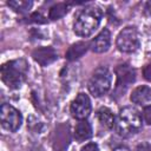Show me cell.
I'll return each mask as SVG.
<instances>
[{
  "mask_svg": "<svg viewBox=\"0 0 151 151\" xmlns=\"http://www.w3.org/2000/svg\"><path fill=\"white\" fill-rule=\"evenodd\" d=\"M103 11L97 5H90L78 12L73 22V31L79 37H90L100 25Z\"/></svg>",
  "mask_w": 151,
  "mask_h": 151,
  "instance_id": "obj_1",
  "label": "cell"
},
{
  "mask_svg": "<svg viewBox=\"0 0 151 151\" xmlns=\"http://www.w3.org/2000/svg\"><path fill=\"white\" fill-rule=\"evenodd\" d=\"M114 126L120 137H131L142 129V116L136 107L125 106L119 111Z\"/></svg>",
  "mask_w": 151,
  "mask_h": 151,
  "instance_id": "obj_2",
  "label": "cell"
},
{
  "mask_svg": "<svg viewBox=\"0 0 151 151\" xmlns=\"http://www.w3.org/2000/svg\"><path fill=\"white\" fill-rule=\"evenodd\" d=\"M27 71L28 64L25 59L9 60L1 66V79L7 87L17 90L24 84Z\"/></svg>",
  "mask_w": 151,
  "mask_h": 151,
  "instance_id": "obj_3",
  "label": "cell"
},
{
  "mask_svg": "<svg viewBox=\"0 0 151 151\" xmlns=\"http://www.w3.org/2000/svg\"><path fill=\"white\" fill-rule=\"evenodd\" d=\"M112 76L107 67H98L88 80V91L93 97H101L111 87Z\"/></svg>",
  "mask_w": 151,
  "mask_h": 151,
  "instance_id": "obj_4",
  "label": "cell"
},
{
  "mask_svg": "<svg viewBox=\"0 0 151 151\" xmlns=\"http://www.w3.org/2000/svg\"><path fill=\"white\" fill-rule=\"evenodd\" d=\"M140 45L139 34L134 27H125L123 28L116 39L117 48L123 53H133L138 50Z\"/></svg>",
  "mask_w": 151,
  "mask_h": 151,
  "instance_id": "obj_5",
  "label": "cell"
},
{
  "mask_svg": "<svg viewBox=\"0 0 151 151\" xmlns=\"http://www.w3.org/2000/svg\"><path fill=\"white\" fill-rule=\"evenodd\" d=\"M0 122L1 126L9 132H15L22 124V116L19 110L9 104H2L0 109Z\"/></svg>",
  "mask_w": 151,
  "mask_h": 151,
  "instance_id": "obj_6",
  "label": "cell"
},
{
  "mask_svg": "<svg viewBox=\"0 0 151 151\" xmlns=\"http://www.w3.org/2000/svg\"><path fill=\"white\" fill-rule=\"evenodd\" d=\"M70 111L73 118L78 120L86 119L91 113V100L87 94L78 93L70 106Z\"/></svg>",
  "mask_w": 151,
  "mask_h": 151,
  "instance_id": "obj_7",
  "label": "cell"
},
{
  "mask_svg": "<svg viewBox=\"0 0 151 151\" xmlns=\"http://www.w3.org/2000/svg\"><path fill=\"white\" fill-rule=\"evenodd\" d=\"M116 74H117V90L120 88L123 92L136 79V71L129 64L119 65L116 68Z\"/></svg>",
  "mask_w": 151,
  "mask_h": 151,
  "instance_id": "obj_8",
  "label": "cell"
},
{
  "mask_svg": "<svg viewBox=\"0 0 151 151\" xmlns=\"http://www.w3.org/2000/svg\"><path fill=\"white\" fill-rule=\"evenodd\" d=\"M32 57L35 63H38L40 66H48L50 64L54 63L58 59V54L53 47L50 46H42L33 50Z\"/></svg>",
  "mask_w": 151,
  "mask_h": 151,
  "instance_id": "obj_9",
  "label": "cell"
},
{
  "mask_svg": "<svg viewBox=\"0 0 151 151\" xmlns=\"http://www.w3.org/2000/svg\"><path fill=\"white\" fill-rule=\"evenodd\" d=\"M111 33L107 28L101 29L90 42V50L94 53H104L110 48Z\"/></svg>",
  "mask_w": 151,
  "mask_h": 151,
  "instance_id": "obj_10",
  "label": "cell"
},
{
  "mask_svg": "<svg viewBox=\"0 0 151 151\" xmlns=\"http://www.w3.org/2000/svg\"><path fill=\"white\" fill-rule=\"evenodd\" d=\"M130 99L133 104L144 105V104H146L151 100V88L146 85L138 86L132 91V93L130 96Z\"/></svg>",
  "mask_w": 151,
  "mask_h": 151,
  "instance_id": "obj_11",
  "label": "cell"
},
{
  "mask_svg": "<svg viewBox=\"0 0 151 151\" xmlns=\"http://www.w3.org/2000/svg\"><path fill=\"white\" fill-rule=\"evenodd\" d=\"M92 137V126L91 124L84 119V120H79L74 127V138L78 142H84L87 140Z\"/></svg>",
  "mask_w": 151,
  "mask_h": 151,
  "instance_id": "obj_12",
  "label": "cell"
},
{
  "mask_svg": "<svg viewBox=\"0 0 151 151\" xmlns=\"http://www.w3.org/2000/svg\"><path fill=\"white\" fill-rule=\"evenodd\" d=\"M88 47H90V44H87L85 41H78V42L71 45L66 52V59L70 61L79 59L80 57H83L86 53Z\"/></svg>",
  "mask_w": 151,
  "mask_h": 151,
  "instance_id": "obj_13",
  "label": "cell"
},
{
  "mask_svg": "<svg viewBox=\"0 0 151 151\" xmlns=\"http://www.w3.org/2000/svg\"><path fill=\"white\" fill-rule=\"evenodd\" d=\"M97 118H98L100 125L106 129H112L116 124V117H114L113 112L109 107H105V106H101L97 111Z\"/></svg>",
  "mask_w": 151,
  "mask_h": 151,
  "instance_id": "obj_14",
  "label": "cell"
},
{
  "mask_svg": "<svg viewBox=\"0 0 151 151\" xmlns=\"http://www.w3.org/2000/svg\"><path fill=\"white\" fill-rule=\"evenodd\" d=\"M67 12H68V5L65 2H58L50 8L48 18L51 20H58V19L63 18Z\"/></svg>",
  "mask_w": 151,
  "mask_h": 151,
  "instance_id": "obj_15",
  "label": "cell"
},
{
  "mask_svg": "<svg viewBox=\"0 0 151 151\" xmlns=\"http://www.w3.org/2000/svg\"><path fill=\"white\" fill-rule=\"evenodd\" d=\"M7 5L15 12V13H19V14H24V13H27L33 2L29 1V0H13V1H8Z\"/></svg>",
  "mask_w": 151,
  "mask_h": 151,
  "instance_id": "obj_16",
  "label": "cell"
},
{
  "mask_svg": "<svg viewBox=\"0 0 151 151\" xmlns=\"http://www.w3.org/2000/svg\"><path fill=\"white\" fill-rule=\"evenodd\" d=\"M143 120L145 124L151 125V105L145 106L143 110Z\"/></svg>",
  "mask_w": 151,
  "mask_h": 151,
  "instance_id": "obj_17",
  "label": "cell"
},
{
  "mask_svg": "<svg viewBox=\"0 0 151 151\" xmlns=\"http://www.w3.org/2000/svg\"><path fill=\"white\" fill-rule=\"evenodd\" d=\"M31 19H32V21H34V22H39V24H44V22H46L45 17H44L41 13H33V14L31 15Z\"/></svg>",
  "mask_w": 151,
  "mask_h": 151,
  "instance_id": "obj_18",
  "label": "cell"
},
{
  "mask_svg": "<svg viewBox=\"0 0 151 151\" xmlns=\"http://www.w3.org/2000/svg\"><path fill=\"white\" fill-rule=\"evenodd\" d=\"M80 151H99V147L96 143H87L85 146L81 147Z\"/></svg>",
  "mask_w": 151,
  "mask_h": 151,
  "instance_id": "obj_19",
  "label": "cell"
},
{
  "mask_svg": "<svg viewBox=\"0 0 151 151\" xmlns=\"http://www.w3.org/2000/svg\"><path fill=\"white\" fill-rule=\"evenodd\" d=\"M134 151H151V145L149 143H140L136 146Z\"/></svg>",
  "mask_w": 151,
  "mask_h": 151,
  "instance_id": "obj_20",
  "label": "cell"
},
{
  "mask_svg": "<svg viewBox=\"0 0 151 151\" xmlns=\"http://www.w3.org/2000/svg\"><path fill=\"white\" fill-rule=\"evenodd\" d=\"M143 76H144V78H145L146 80L151 81V64H150V65H146V66L144 67V70H143Z\"/></svg>",
  "mask_w": 151,
  "mask_h": 151,
  "instance_id": "obj_21",
  "label": "cell"
},
{
  "mask_svg": "<svg viewBox=\"0 0 151 151\" xmlns=\"http://www.w3.org/2000/svg\"><path fill=\"white\" fill-rule=\"evenodd\" d=\"M145 13L147 15H151V1H147L145 5Z\"/></svg>",
  "mask_w": 151,
  "mask_h": 151,
  "instance_id": "obj_22",
  "label": "cell"
},
{
  "mask_svg": "<svg viewBox=\"0 0 151 151\" xmlns=\"http://www.w3.org/2000/svg\"><path fill=\"white\" fill-rule=\"evenodd\" d=\"M113 151H130V150H129L126 146H123V145H122V146H118V147H116Z\"/></svg>",
  "mask_w": 151,
  "mask_h": 151,
  "instance_id": "obj_23",
  "label": "cell"
}]
</instances>
